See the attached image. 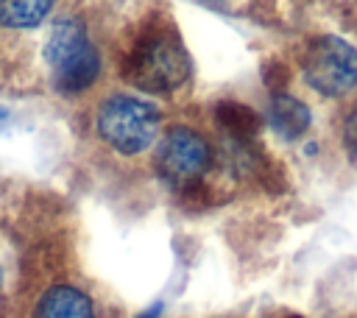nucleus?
Returning a JSON list of instances; mask_svg holds the SVG:
<instances>
[{
  "instance_id": "f257e3e1",
  "label": "nucleus",
  "mask_w": 357,
  "mask_h": 318,
  "mask_svg": "<svg viewBox=\"0 0 357 318\" xmlns=\"http://www.w3.org/2000/svg\"><path fill=\"white\" fill-rule=\"evenodd\" d=\"M120 78L148 95H173L187 86L192 61L170 20H145L117 47Z\"/></svg>"
},
{
  "instance_id": "f03ea898",
  "label": "nucleus",
  "mask_w": 357,
  "mask_h": 318,
  "mask_svg": "<svg viewBox=\"0 0 357 318\" xmlns=\"http://www.w3.org/2000/svg\"><path fill=\"white\" fill-rule=\"evenodd\" d=\"M39 61L45 70V81L53 95L64 100L86 98L103 78V50L89 28V22L64 11L47 22V33L39 47Z\"/></svg>"
},
{
  "instance_id": "7ed1b4c3",
  "label": "nucleus",
  "mask_w": 357,
  "mask_h": 318,
  "mask_svg": "<svg viewBox=\"0 0 357 318\" xmlns=\"http://www.w3.org/2000/svg\"><path fill=\"white\" fill-rule=\"evenodd\" d=\"M95 139L120 159L148 153L162 134V112L131 92H106L92 109Z\"/></svg>"
},
{
  "instance_id": "20e7f679",
  "label": "nucleus",
  "mask_w": 357,
  "mask_h": 318,
  "mask_svg": "<svg viewBox=\"0 0 357 318\" xmlns=\"http://www.w3.org/2000/svg\"><path fill=\"white\" fill-rule=\"evenodd\" d=\"M151 151H153L151 159H153L156 176L173 190L198 187L212 173L218 159L212 139L190 123H176L165 128Z\"/></svg>"
},
{
  "instance_id": "39448f33",
  "label": "nucleus",
  "mask_w": 357,
  "mask_h": 318,
  "mask_svg": "<svg viewBox=\"0 0 357 318\" xmlns=\"http://www.w3.org/2000/svg\"><path fill=\"white\" fill-rule=\"evenodd\" d=\"M298 67L304 84L321 98L337 100L357 92V47L340 36L310 39Z\"/></svg>"
},
{
  "instance_id": "423d86ee",
  "label": "nucleus",
  "mask_w": 357,
  "mask_h": 318,
  "mask_svg": "<svg viewBox=\"0 0 357 318\" xmlns=\"http://www.w3.org/2000/svg\"><path fill=\"white\" fill-rule=\"evenodd\" d=\"M31 318H98L92 296L73 282H50L33 301Z\"/></svg>"
},
{
  "instance_id": "0eeeda50",
  "label": "nucleus",
  "mask_w": 357,
  "mask_h": 318,
  "mask_svg": "<svg viewBox=\"0 0 357 318\" xmlns=\"http://www.w3.org/2000/svg\"><path fill=\"white\" fill-rule=\"evenodd\" d=\"M268 126L282 137V139H298L310 123H312V112L307 109L304 100H298L296 95L287 92H276L268 100V112H265Z\"/></svg>"
},
{
  "instance_id": "6e6552de",
  "label": "nucleus",
  "mask_w": 357,
  "mask_h": 318,
  "mask_svg": "<svg viewBox=\"0 0 357 318\" xmlns=\"http://www.w3.org/2000/svg\"><path fill=\"white\" fill-rule=\"evenodd\" d=\"M59 0H0V31L28 33L53 20Z\"/></svg>"
},
{
  "instance_id": "1a4fd4ad",
  "label": "nucleus",
  "mask_w": 357,
  "mask_h": 318,
  "mask_svg": "<svg viewBox=\"0 0 357 318\" xmlns=\"http://www.w3.org/2000/svg\"><path fill=\"white\" fill-rule=\"evenodd\" d=\"M218 123L229 137H234L240 142H245V137H251L257 128V120L248 112V106H237V103H220L218 106Z\"/></svg>"
},
{
  "instance_id": "9d476101",
  "label": "nucleus",
  "mask_w": 357,
  "mask_h": 318,
  "mask_svg": "<svg viewBox=\"0 0 357 318\" xmlns=\"http://www.w3.org/2000/svg\"><path fill=\"white\" fill-rule=\"evenodd\" d=\"M340 139H343L346 159L357 167V100L351 103V109L343 117V134H340Z\"/></svg>"
},
{
  "instance_id": "9b49d317",
  "label": "nucleus",
  "mask_w": 357,
  "mask_h": 318,
  "mask_svg": "<svg viewBox=\"0 0 357 318\" xmlns=\"http://www.w3.org/2000/svg\"><path fill=\"white\" fill-rule=\"evenodd\" d=\"M6 296H8V262H6V254L0 251V310L6 304Z\"/></svg>"
},
{
  "instance_id": "f8f14e48",
  "label": "nucleus",
  "mask_w": 357,
  "mask_h": 318,
  "mask_svg": "<svg viewBox=\"0 0 357 318\" xmlns=\"http://www.w3.org/2000/svg\"><path fill=\"white\" fill-rule=\"evenodd\" d=\"M162 315V304H153V307H148L142 315H137V318H159Z\"/></svg>"
},
{
  "instance_id": "ddd939ff",
  "label": "nucleus",
  "mask_w": 357,
  "mask_h": 318,
  "mask_svg": "<svg viewBox=\"0 0 357 318\" xmlns=\"http://www.w3.org/2000/svg\"><path fill=\"white\" fill-rule=\"evenodd\" d=\"M204 3H226V0H204Z\"/></svg>"
},
{
  "instance_id": "4468645a",
  "label": "nucleus",
  "mask_w": 357,
  "mask_h": 318,
  "mask_svg": "<svg viewBox=\"0 0 357 318\" xmlns=\"http://www.w3.org/2000/svg\"><path fill=\"white\" fill-rule=\"evenodd\" d=\"M0 117H6V112H3V109H0Z\"/></svg>"
},
{
  "instance_id": "2eb2a0df",
  "label": "nucleus",
  "mask_w": 357,
  "mask_h": 318,
  "mask_svg": "<svg viewBox=\"0 0 357 318\" xmlns=\"http://www.w3.org/2000/svg\"><path fill=\"white\" fill-rule=\"evenodd\" d=\"M287 318H301V315H287Z\"/></svg>"
}]
</instances>
